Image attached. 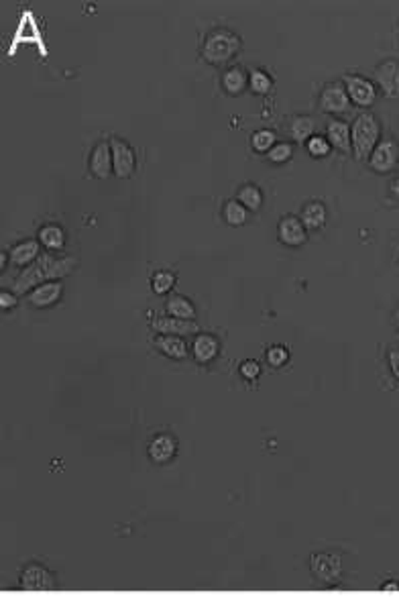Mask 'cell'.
<instances>
[{
    "instance_id": "obj_1",
    "label": "cell",
    "mask_w": 399,
    "mask_h": 597,
    "mask_svg": "<svg viewBox=\"0 0 399 597\" xmlns=\"http://www.w3.org/2000/svg\"><path fill=\"white\" fill-rule=\"evenodd\" d=\"M76 259L70 255H57L54 251L41 253L31 265L23 268V272L13 281V294H27L39 288L41 284L57 281L74 272Z\"/></svg>"
},
{
    "instance_id": "obj_2",
    "label": "cell",
    "mask_w": 399,
    "mask_h": 597,
    "mask_svg": "<svg viewBox=\"0 0 399 597\" xmlns=\"http://www.w3.org/2000/svg\"><path fill=\"white\" fill-rule=\"evenodd\" d=\"M23 45H35V47L41 52L43 57L49 55V49H47L45 39H43V31H41V25H39V19H37V15H35L31 8L23 10V15H21V19H19V23H17V27L13 31V37L8 39L6 55H8V57H15Z\"/></svg>"
},
{
    "instance_id": "obj_3",
    "label": "cell",
    "mask_w": 399,
    "mask_h": 597,
    "mask_svg": "<svg viewBox=\"0 0 399 597\" xmlns=\"http://www.w3.org/2000/svg\"><path fill=\"white\" fill-rule=\"evenodd\" d=\"M379 141H381L379 121L373 116L371 112L359 114L357 121L352 123V129H350V149H352V155H354L359 162L369 160L373 149L377 147Z\"/></svg>"
},
{
    "instance_id": "obj_4",
    "label": "cell",
    "mask_w": 399,
    "mask_h": 597,
    "mask_svg": "<svg viewBox=\"0 0 399 597\" xmlns=\"http://www.w3.org/2000/svg\"><path fill=\"white\" fill-rule=\"evenodd\" d=\"M240 49V39L226 29H218L210 33L204 41V49L202 55L208 63L212 65H222L226 61H230L235 55L239 54Z\"/></svg>"
},
{
    "instance_id": "obj_5",
    "label": "cell",
    "mask_w": 399,
    "mask_h": 597,
    "mask_svg": "<svg viewBox=\"0 0 399 597\" xmlns=\"http://www.w3.org/2000/svg\"><path fill=\"white\" fill-rule=\"evenodd\" d=\"M310 569L314 573V577L326 585H336L343 579V561L341 557L330 555V552L312 555Z\"/></svg>"
},
{
    "instance_id": "obj_6",
    "label": "cell",
    "mask_w": 399,
    "mask_h": 597,
    "mask_svg": "<svg viewBox=\"0 0 399 597\" xmlns=\"http://www.w3.org/2000/svg\"><path fill=\"white\" fill-rule=\"evenodd\" d=\"M399 163V143L391 137H385L377 143V147L373 149L369 165L377 173H387L393 171Z\"/></svg>"
},
{
    "instance_id": "obj_7",
    "label": "cell",
    "mask_w": 399,
    "mask_h": 597,
    "mask_svg": "<svg viewBox=\"0 0 399 597\" xmlns=\"http://www.w3.org/2000/svg\"><path fill=\"white\" fill-rule=\"evenodd\" d=\"M21 589L23 591H54L57 589V579L52 571L41 565H29L21 573Z\"/></svg>"
},
{
    "instance_id": "obj_8",
    "label": "cell",
    "mask_w": 399,
    "mask_h": 597,
    "mask_svg": "<svg viewBox=\"0 0 399 597\" xmlns=\"http://www.w3.org/2000/svg\"><path fill=\"white\" fill-rule=\"evenodd\" d=\"M110 149H112V167L114 173L118 178H131L136 167V160H134V151L131 149L129 143L112 137L110 139Z\"/></svg>"
},
{
    "instance_id": "obj_9",
    "label": "cell",
    "mask_w": 399,
    "mask_h": 597,
    "mask_svg": "<svg viewBox=\"0 0 399 597\" xmlns=\"http://www.w3.org/2000/svg\"><path fill=\"white\" fill-rule=\"evenodd\" d=\"M343 82H345L346 94L354 107H371L377 100V90L369 80L361 76H345Z\"/></svg>"
},
{
    "instance_id": "obj_10",
    "label": "cell",
    "mask_w": 399,
    "mask_h": 597,
    "mask_svg": "<svg viewBox=\"0 0 399 597\" xmlns=\"http://www.w3.org/2000/svg\"><path fill=\"white\" fill-rule=\"evenodd\" d=\"M320 109L328 114H345L350 109V98L346 94L345 86L328 84L320 94Z\"/></svg>"
},
{
    "instance_id": "obj_11",
    "label": "cell",
    "mask_w": 399,
    "mask_h": 597,
    "mask_svg": "<svg viewBox=\"0 0 399 597\" xmlns=\"http://www.w3.org/2000/svg\"><path fill=\"white\" fill-rule=\"evenodd\" d=\"M375 80L387 98H399V61L385 59L375 70Z\"/></svg>"
},
{
    "instance_id": "obj_12",
    "label": "cell",
    "mask_w": 399,
    "mask_h": 597,
    "mask_svg": "<svg viewBox=\"0 0 399 597\" xmlns=\"http://www.w3.org/2000/svg\"><path fill=\"white\" fill-rule=\"evenodd\" d=\"M151 326L159 332V334H173V336H187V334H196L200 332V326L194 320L186 318H175V316H161L155 318Z\"/></svg>"
},
{
    "instance_id": "obj_13",
    "label": "cell",
    "mask_w": 399,
    "mask_h": 597,
    "mask_svg": "<svg viewBox=\"0 0 399 597\" xmlns=\"http://www.w3.org/2000/svg\"><path fill=\"white\" fill-rule=\"evenodd\" d=\"M306 231L308 228L304 226V222L295 217L281 218L279 228H277L279 241L283 245H288V247H299V245L306 243L308 241V233Z\"/></svg>"
},
{
    "instance_id": "obj_14",
    "label": "cell",
    "mask_w": 399,
    "mask_h": 597,
    "mask_svg": "<svg viewBox=\"0 0 399 597\" xmlns=\"http://www.w3.org/2000/svg\"><path fill=\"white\" fill-rule=\"evenodd\" d=\"M90 171H92L98 180H107L108 176L114 171V167H112V149H110V143H107V141L96 143V147L92 149V157H90Z\"/></svg>"
},
{
    "instance_id": "obj_15",
    "label": "cell",
    "mask_w": 399,
    "mask_h": 597,
    "mask_svg": "<svg viewBox=\"0 0 399 597\" xmlns=\"http://www.w3.org/2000/svg\"><path fill=\"white\" fill-rule=\"evenodd\" d=\"M61 294H63V286L59 281H47V284H41L39 288H35L29 294V302L35 308H49V306H54L55 302H59Z\"/></svg>"
},
{
    "instance_id": "obj_16",
    "label": "cell",
    "mask_w": 399,
    "mask_h": 597,
    "mask_svg": "<svg viewBox=\"0 0 399 597\" xmlns=\"http://www.w3.org/2000/svg\"><path fill=\"white\" fill-rule=\"evenodd\" d=\"M175 453H178V444L169 435L155 436L149 442V459L153 463H157V465L169 463L175 457Z\"/></svg>"
},
{
    "instance_id": "obj_17",
    "label": "cell",
    "mask_w": 399,
    "mask_h": 597,
    "mask_svg": "<svg viewBox=\"0 0 399 597\" xmlns=\"http://www.w3.org/2000/svg\"><path fill=\"white\" fill-rule=\"evenodd\" d=\"M326 139L330 143V147L350 153V127L343 121H330L326 127Z\"/></svg>"
},
{
    "instance_id": "obj_18",
    "label": "cell",
    "mask_w": 399,
    "mask_h": 597,
    "mask_svg": "<svg viewBox=\"0 0 399 597\" xmlns=\"http://www.w3.org/2000/svg\"><path fill=\"white\" fill-rule=\"evenodd\" d=\"M218 349H220V345H218V341L214 339L212 334H198L194 345H191V351H194V357H196L198 363H210V361H214L216 355H218Z\"/></svg>"
},
{
    "instance_id": "obj_19",
    "label": "cell",
    "mask_w": 399,
    "mask_h": 597,
    "mask_svg": "<svg viewBox=\"0 0 399 597\" xmlns=\"http://www.w3.org/2000/svg\"><path fill=\"white\" fill-rule=\"evenodd\" d=\"M39 249H41V247H39L37 241H23V243L15 245V247L10 249V261H13L15 265H19V268H27V265H31V263L41 255Z\"/></svg>"
},
{
    "instance_id": "obj_20",
    "label": "cell",
    "mask_w": 399,
    "mask_h": 597,
    "mask_svg": "<svg viewBox=\"0 0 399 597\" xmlns=\"http://www.w3.org/2000/svg\"><path fill=\"white\" fill-rule=\"evenodd\" d=\"M155 347L163 355H167L171 359H178V361H182V359L187 357V345L180 336H173V334H161L159 339H155Z\"/></svg>"
},
{
    "instance_id": "obj_21",
    "label": "cell",
    "mask_w": 399,
    "mask_h": 597,
    "mask_svg": "<svg viewBox=\"0 0 399 597\" xmlns=\"http://www.w3.org/2000/svg\"><path fill=\"white\" fill-rule=\"evenodd\" d=\"M302 222H304V226L310 228V231L322 228L324 222H326V208H324V204H322V202H310V204H306L304 210H302Z\"/></svg>"
},
{
    "instance_id": "obj_22",
    "label": "cell",
    "mask_w": 399,
    "mask_h": 597,
    "mask_svg": "<svg viewBox=\"0 0 399 597\" xmlns=\"http://www.w3.org/2000/svg\"><path fill=\"white\" fill-rule=\"evenodd\" d=\"M314 129H316V123L312 116H293L290 127H288L290 135L297 143H306L310 137H314Z\"/></svg>"
},
{
    "instance_id": "obj_23",
    "label": "cell",
    "mask_w": 399,
    "mask_h": 597,
    "mask_svg": "<svg viewBox=\"0 0 399 597\" xmlns=\"http://www.w3.org/2000/svg\"><path fill=\"white\" fill-rule=\"evenodd\" d=\"M39 241L47 251H61L65 247V235L57 224H45L39 231Z\"/></svg>"
},
{
    "instance_id": "obj_24",
    "label": "cell",
    "mask_w": 399,
    "mask_h": 597,
    "mask_svg": "<svg viewBox=\"0 0 399 597\" xmlns=\"http://www.w3.org/2000/svg\"><path fill=\"white\" fill-rule=\"evenodd\" d=\"M167 312L175 318H186V320H194L196 318V308L194 304L184 296H171L167 300Z\"/></svg>"
},
{
    "instance_id": "obj_25",
    "label": "cell",
    "mask_w": 399,
    "mask_h": 597,
    "mask_svg": "<svg viewBox=\"0 0 399 597\" xmlns=\"http://www.w3.org/2000/svg\"><path fill=\"white\" fill-rule=\"evenodd\" d=\"M239 202L247 208V210H259L261 208V204H263V194H261V190L257 188V186H253V184H247V186H242L239 190Z\"/></svg>"
},
{
    "instance_id": "obj_26",
    "label": "cell",
    "mask_w": 399,
    "mask_h": 597,
    "mask_svg": "<svg viewBox=\"0 0 399 597\" xmlns=\"http://www.w3.org/2000/svg\"><path fill=\"white\" fill-rule=\"evenodd\" d=\"M222 84H224V88H226L228 94L237 96V94H240V92L247 88V76H244V72H242L240 68H230V70L224 74Z\"/></svg>"
},
{
    "instance_id": "obj_27",
    "label": "cell",
    "mask_w": 399,
    "mask_h": 597,
    "mask_svg": "<svg viewBox=\"0 0 399 597\" xmlns=\"http://www.w3.org/2000/svg\"><path fill=\"white\" fill-rule=\"evenodd\" d=\"M222 215H224V218H226V222H228V224H233V226H240V224H244V222H247V208H244L240 202H237V200L226 202V204H224Z\"/></svg>"
},
{
    "instance_id": "obj_28",
    "label": "cell",
    "mask_w": 399,
    "mask_h": 597,
    "mask_svg": "<svg viewBox=\"0 0 399 597\" xmlns=\"http://www.w3.org/2000/svg\"><path fill=\"white\" fill-rule=\"evenodd\" d=\"M306 149H308V153H310L312 157H326L332 147H330V143H328L326 137L314 135L306 141Z\"/></svg>"
},
{
    "instance_id": "obj_29",
    "label": "cell",
    "mask_w": 399,
    "mask_h": 597,
    "mask_svg": "<svg viewBox=\"0 0 399 597\" xmlns=\"http://www.w3.org/2000/svg\"><path fill=\"white\" fill-rule=\"evenodd\" d=\"M251 143H253V149H255V151L269 153V151L273 149V145H275V133H273V131H267V129L257 131V133L253 135V139H251Z\"/></svg>"
},
{
    "instance_id": "obj_30",
    "label": "cell",
    "mask_w": 399,
    "mask_h": 597,
    "mask_svg": "<svg viewBox=\"0 0 399 597\" xmlns=\"http://www.w3.org/2000/svg\"><path fill=\"white\" fill-rule=\"evenodd\" d=\"M249 86H251V90H253L255 94H267V92L271 90L273 82H271V78L267 76L265 72L253 70L251 76H249Z\"/></svg>"
},
{
    "instance_id": "obj_31",
    "label": "cell",
    "mask_w": 399,
    "mask_h": 597,
    "mask_svg": "<svg viewBox=\"0 0 399 597\" xmlns=\"http://www.w3.org/2000/svg\"><path fill=\"white\" fill-rule=\"evenodd\" d=\"M293 155V147L290 145V143H275L273 145V149L267 153V157H269V162L273 163H285L292 160Z\"/></svg>"
},
{
    "instance_id": "obj_32",
    "label": "cell",
    "mask_w": 399,
    "mask_h": 597,
    "mask_svg": "<svg viewBox=\"0 0 399 597\" xmlns=\"http://www.w3.org/2000/svg\"><path fill=\"white\" fill-rule=\"evenodd\" d=\"M173 284H175V275H173V273H155V277H153V292H155V294H167V292L173 288Z\"/></svg>"
},
{
    "instance_id": "obj_33",
    "label": "cell",
    "mask_w": 399,
    "mask_h": 597,
    "mask_svg": "<svg viewBox=\"0 0 399 597\" xmlns=\"http://www.w3.org/2000/svg\"><path fill=\"white\" fill-rule=\"evenodd\" d=\"M288 359H290V355H288V349H283V347H271L267 351V361L271 367H281L288 363Z\"/></svg>"
},
{
    "instance_id": "obj_34",
    "label": "cell",
    "mask_w": 399,
    "mask_h": 597,
    "mask_svg": "<svg viewBox=\"0 0 399 597\" xmlns=\"http://www.w3.org/2000/svg\"><path fill=\"white\" fill-rule=\"evenodd\" d=\"M259 373H261V367H259L257 361H244V363L240 365V375H242L244 380H257Z\"/></svg>"
},
{
    "instance_id": "obj_35",
    "label": "cell",
    "mask_w": 399,
    "mask_h": 597,
    "mask_svg": "<svg viewBox=\"0 0 399 597\" xmlns=\"http://www.w3.org/2000/svg\"><path fill=\"white\" fill-rule=\"evenodd\" d=\"M0 306H2V310L15 308V306H17V296H15V294H8V292H2V294H0Z\"/></svg>"
},
{
    "instance_id": "obj_36",
    "label": "cell",
    "mask_w": 399,
    "mask_h": 597,
    "mask_svg": "<svg viewBox=\"0 0 399 597\" xmlns=\"http://www.w3.org/2000/svg\"><path fill=\"white\" fill-rule=\"evenodd\" d=\"M387 359H389V367H391L396 380H399V351H389Z\"/></svg>"
},
{
    "instance_id": "obj_37",
    "label": "cell",
    "mask_w": 399,
    "mask_h": 597,
    "mask_svg": "<svg viewBox=\"0 0 399 597\" xmlns=\"http://www.w3.org/2000/svg\"><path fill=\"white\" fill-rule=\"evenodd\" d=\"M389 188H391V194H393L396 198H399V176L389 184Z\"/></svg>"
},
{
    "instance_id": "obj_38",
    "label": "cell",
    "mask_w": 399,
    "mask_h": 597,
    "mask_svg": "<svg viewBox=\"0 0 399 597\" xmlns=\"http://www.w3.org/2000/svg\"><path fill=\"white\" fill-rule=\"evenodd\" d=\"M381 589L383 591H399V583H385Z\"/></svg>"
},
{
    "instance_id": "obj_39",
    "label": "cell",
    "mask_w": 399,
    "mask_h": 597,
    "mask_svg": "<svg viewBox=\"0 0 399 597\" xmlns=\"http://www.w3.org/2000/svg\"><path fill=\"white\" fill-rule=\"evenodd\" d=\"M0 265H2V270H4V265H6V253H2V257H0Z\"/></svg>"
},
{
    "instance_id": "obj_40",
    "label": "cell",
    "mask_w": 399,
    "mask_h": 597,
    "mask_svg": "<svg viewBox=\"0 0 399 597\" xmlns=\"http://www.w3.org/2000/svg\"><path fill=\"white\" fill-rule=\"evenodd\" d=\"M393 323H396V326H399V308L396 310V314H393Z\"/></svg>"
},
{
    "instance_id": "obj_41",
    "label": "cell",
    "mask_w": 399,
    "mask_h": 597,
    "mask_svg": "<svg viewBox=\"0 0 399 597\" xmlns=\"http://www.w3.org/2000/svg\"><path fill=\"white\" fill-rule=\"evenodd\" d=\"M398 261H399V247H398Z\"/></svg>"
},
{
    "instance_id": "obj_42",
    "label": "cell",
    "mask_w": 399,
    "mask_h": 597,
    "mask_svg": "<svg viewBox=\"0 0 399 597\" xmlns=\"http://www.w3.org/2000/svg\"><path fill=\"white\" fill-rule=\"evenodd\" d=\"M398 341H399V334H398Z\"/></svg>"
}]
</instances>
